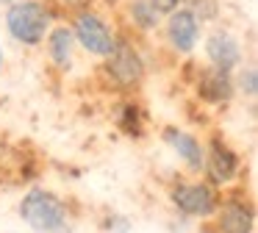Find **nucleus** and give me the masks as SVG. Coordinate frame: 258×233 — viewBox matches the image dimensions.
Returning a JSON list of instances; mask_svg holds the SVG:
<instances>
[{"mask_svg":"<svg viewBox=\"0 0 258 233\" xmlns=\"http://www.w3.org/2000/svg\"><path fill=\"white\" fill-rule=\"evenodd\" d=\"M95 78L100 81L103 89L114 94H136L147 81V59L139 47V39L128 36L119 31V42L106 59L97 64Z\"/></svg>","mask_w":258,"mask_h":233,"instance_id":"f257e3e1","label":"nucleus"},{"mask_svg":"<svg viewBox=\"0 0 258 233\" xmlns=\"http://www.w3.org/2000/svg\"><path fill=\"white\" fill-rule=\"evenodd\" d=\"M58 22L56 11L47 0H14L3 9V28L6 36L23 50H39L47 31Z\"/></svg>","mask_w":258,"mask_h":233,"instance_id":"f03ea898","label":"nucleus"},{"mask_svg":"<svg viewBox=\"0 0 258 233\" xmlns=\"http://www.w3.org/2000/svg\"><path fill=\"white\" fill-rule=\"evenodd\" d=\"M17 214L34 233H75L70 203L45 186L28 189L17 205Z\"/></svg>","mask_w":258,"mask_h":233,"instance_id":"7ed1b4c3","label":"nucleus"},{"mask_svg":"<svg viewBox=\"0 0 258 233\" xmlns=\"http://www.w3.org/2000/svg\"><path fill=\"white\" fill-rule=\"evenodd\" d=\"M67 25L75 36L78 50H84L86 55L103 61L119 42V25L114 22V17H108L106 9L100 6H89V9L75 11L73 17H67Z\"/></svg>","mask_w":258,"mask_h":233,"instance_id":"20e7f679","label":"nucleus"},{"mask_svg":"<svg viewBox=\"0 0 258 233\" xmlns=\"http://www.w3.org/2000/svg\"><path fill=\"white\" fill-rule=\"evenodd\" d=\"M241 172H244V161L241 153L219 133L203 142V181H208L214 189L225 192V189H233L241 183Z\"/></svg>","mask_w":258,"mask_h":233,"instance_id":"39448f33","label":"nucleus"},{"mask_svg":"<svg viewBox=\"0 0 258 233\" xmlns=\"http://www.w3.org/2000/svg\"><path fill=\"white\" fill-rule=\"evenodd\" d=\"M203 233H255V203L241 183L222 192V200L206 219Z\"/></svg>","mask_w":258,"mask_h":233,"instance_id":"423d86ee","label":"nucleus"},{"mask_svg":"<svg viewBox=\"0 0 258 233\" xmlns=\"http://www.w3.org/2000/svg\"><path fill=\"white\" fill-rule=\"evenodd\" d=\"M167 200L183 219H200L206 222L208 216L217 211L222 192L214 189L208 181L197 178V181H172L167 189Z\"/></svg>","mask_w":258,"mask_h":233,"instance_id":"0eeeda50","label":"nucleus"},{"mask_svg":"<svg viewBox=\"0 0 258 233\" xmlns=\"http://www.w3.org/2000/svg\"><path fill=\"white\" fill-rule=\"evenodd\" d=\"M203 31H206V28L197 22V17L191 14L186 6H180V9L169 11L161 20V28H158V33H161V47L167 50L172 59H189V55L200 47Z\"/></svg>","mask_w":258,"mask_h":233,"instance_id":"6e6552de","label":"nucleus"},{"mask_svg":"<svg viewBox=\"0 0 258 233\" xmlns=\"http://www.w3.org/2000/svg\"><path fill=\"white\" fill-rule=\"evenodd\" d=\"M203 53H206L208 67H217L225 72H233L239 64H244V47H241L239 33L222 22L211 25V31L203 36Z\"/></svg>","mask_w":258,"mask_h":233,"instance_id":"1a4fd4ad","label":"nucleus"},{"mask_svg":"<svg viewBox=\"0 0 258 233\" xmlns=\"http://www.w3.org/2000/svg\"><path fill=\"white\" fill-rule=\"evenodd\" d=\"M161 20L164 14L150 0H122L114 9V22L119 25V31L134 39H147L153 33H158Z\"/></svg>","mask_w":258,"mask_h":233,"instance_id":"9d476101","label":"nucleus"},{"mask_svg":"<svg viewBox=\"0 0 258 233\" xmlns=\"http://www.w3.org/2000/svg\"><path fill=\"white\" fill-rule=\"evenodd\" d=\"M191 89H195V97L200 100L203 105H211V108H228L236 97L233 72L217 70V67H208V64H203L195 70Z\"/></svg>","mask_w":258,"mask_h":233,"instance_id":"9b49d317","label":"nucleus"},{"mask_svg":"<svg viewBox=\"0 0 258 233\" xmlns=\"http://www.w3.org/2000/svg\"><path fill=\"white\" fill-rule=\"evenodd\" d=\"M42 50H45V59L50 64V70H56L58 75H67L75 67V53H78V44H75V36L70 31L67 20H58L56 25L47 31L45 42H42Z\"/></svg>","mask_w":258,"mask_h":233,"instance_id":"f8f14e48","label":"nucleus"},{"mask_svg":"<svg viewBox=\"0 0 258 233\" xmlns=\"http://www.w3.org/2000/svg\"><path fill=\"white\" fill-rule=\"evenodd\" d=\"M161 142L178 155V161L183 164V169L189 175H200L203 172V139L197 133L178 128V125H164Z\"/></svg>","mask_w":258,"mask_h":233,"instance_id":"ddd939ff","label":"nucleus"},{"mask_svg":"<svg viewBox=\"0 0 258 233\" xmlns=\"http://www.w3.org/2000/svg\"><path fill=\"white\" fill-rule=\"evenodd\" d=\"M114 125L119 128V133L128 139H145L147 136V111L139 100H134V94L119 97V103L114 105Z\"/></svg>","mask_w":258,"mask_h":233,"instance_id":"4468645a","label":"nucleus"},{"mask_svg":"<svg viewBox=\"0 0 258 233\" xmlns=\"http://www.w3.org/2000/svg\"><path fill=\"white\" fill-rule=\"evenodd\" d=\"M233 89H236V94H241V97L255 100V94H258V70H255L252 61L239 64L233 70Z\"/></svg>","mask_w":258,"mask_h":233,"instance_id":"2eb2a0df","label":"nucleus"},{"mask_svg":"<svg viewBox=\"0 0 258 233\" xmlns=\"http://www.w3.org/2000/svg\"><path fill=\"white\" fill-rule=\"evenodd\" d=\"M183 6L197 17V22H200L203 28L222 22V9H225L222 0H186Z\"/></svg>","mask_w":258,"mask_h":233,"instance_id":"dca6fc26","label":"nucleus"},{"mask_svg":"<svg viewBox=\"0 0 258 233\" xmlns=\"http://www.w3.org/2000/svg\"><path fill=\"white\" fill-rule=\"evenodd\" d=\"M95 3L97 0H47V6L56 11L58 20H67V17H73L75 11L89 9V6H95Z\"/></svg>","mask_w":258,"mask_h":233,"instance_id":"f3484780","label":"nucleus"},{"mask_svg":"<svg viewBox=\"0 0 258 233\" xmlns=\"http://www.w3.org/2000/svg\"><path fill=\"white\" fill-rule=\"evenodd\" d=\"M100 227L106 233H131V222L122 214H106V219L100 222Z\"/></svg>","mask_w":258,"mask_h":233,"instance_id":"a211bd4d","label":"nucleus"},{"mask_svg":"<svg viewBox=\"0 0 258 233\" xmlns=\"http://www.w3.org/2000/svg\"><path fill=\"white\" fill-rule=\"evenodd\" d=\"M150 3H153V6H156V9H158V11H161V14H164V17H167V14H169V11H175V9H180V6H183V3H186V0H150Z\"/></svg>","mask_w":258,"mask_h":233,"instance_id":"6ab92c4d","label":"nucleus"},{"mask_svg":"<svg viewBox=\"0 0 258 233\" xmlns=\"http://www.w3.org/2000/svg\"><path fill=\"white\" fill-rule=\"evenodd\" d=\"M119 3H122V0H103V6H106V9H117Z\"/></svg>","mask_w":258,"mask_h":233,"instance_id":"aec40b11","label":"nucleus"},{"mask_svg":"<svg viewBox=\"0 0 258 233\" xmlns=\"http://www.w3.org/2000/svg\"><path fill=\"white\" fill-rule=\"evenodd\" d=\"M3 67H6V53H3V44H0V72H3Z\"/></svg>","mask_w":258,"mask_h":233,"instance_id":"412c9836","label":"nucleus"},{"mask_svg":"<svg viewBox=\"0 0 258 233\" xmlns=\"http://www.w3.org/2000/svg\"><path fill=\"white\" fill-rule=\"evenodd\" d=\"M14 0H0V9H6V6H12Z\"/></svg>","mask_w":258,"mask_h":233,"instance_id":"4be33fe9","label":"nucleus"}]
</instances>
